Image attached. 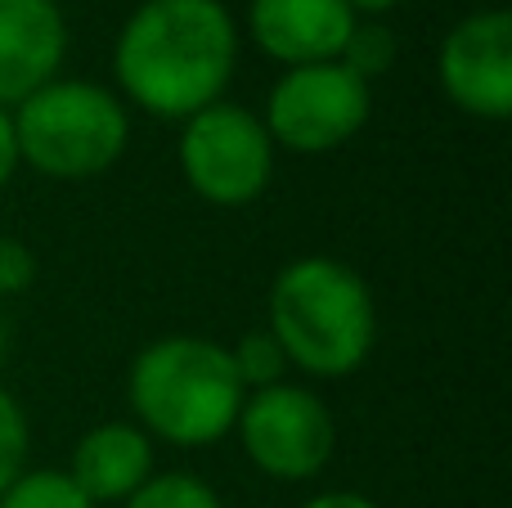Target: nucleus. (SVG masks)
I'll return each mask as SVG.
<instances>
[{
    "instance_id": "obj_1",
    "label": "nucleus",
    "mask_w": 512,
    "mask_h": 508,
    "mask_svg": "<svg viewBox=\"0 0 512 508\" xmlns=\"http://www.w3.org/2000/svg\"><path fill=\"white\" fill-rule=\"evenodd\" d=\"M239 45V18L225 0H140L117 27L113 90L126 108L180 126L225 99Z\"/></svg>"
},
{
    "instance_id": "obj_2",
    "label": "nucleus",
    "mask_w": 512,
    "mask_h": 508,
    "mask_svg": "<svg viewBox=\"0 0 512 508\" xmlns=\"http://www.w3.org/2000/svg\"><path fill=\"white\" fill-rule=\"evenodd\" d=\"M265 329L288 356V369L310 378H351L369 365L378 342L373 288L355 266L324 252L292 257L274 275Z\"/></svg>"
},
{
    "instance_id": "obj_3",
    "label": "nucleus",
    "mask_w": 512,
    "mask_h": 508,
    "mask_svg": "<svg viewBox=\"0 0 512 508\" xmlns=\"http://www.w3.org/2000/svg\"><path fill=\"white\" fill-rule=\"evenodd\" d=\"M243 383L230 347L198 333H167L135 351L126 369V401L135 428L149 432L153 446L207 450L234 432L243 410Z\"/></svg>"
},
{
    "instance_id": "obj_4",
    "label": "nucleus",
    "mask_w": 512,
    "mask_h": 508,
    "mask_svg": "<svg viewBox=\"0 0 512 508\" xmlns=\"http://www.w3.org/2000/svg\"><path fill=\"white\" fill-rule=\"evenodd\" d=\"M18 162L45 180H95L131 144V108L113 86L86 77H54L9 108Z\"/></svg>"
},
{
    "instance_id": "obj_5",
    "label": "nucleus",
    "mask_w": 512,
    "mask_h": 508,
    "mask_svg": "<svg viewBox=\"0 0 512 508\" xmlns=\"http://www.w3.org/2000/svg\"><path fill=\"white\" fill-rule=\"evenodd\" d=\"M373 113V86H364L355 72H346L337 59L283 68L265 95L261 117L274 149L319 158L342 144H351L364 131Z\"/></svg>"
},
{
    "instance_id": "obj_6",
    "label": "nucleus",
    "mask_w": 512,
    "mask_h": 508,
    "mask_svg": "<svg viewBox=\"0 0 512 508\" xmlns=\"http://www.w3.org/2000/svg\"><path fill=\"white\" fill-rule=\"evenodd\" d=\"M274 144L261 117L248 104H221L180 122L176 162L185 185L212 207H248L270 189L274 176Z\"/></svg>"
},
{
    "instance_id": "obj_7",
    "label": "nucleus",
    "mask_w": 512,
    "mask_h": 508,
    "mask_svg": "<svg viewBox=\"0 0 512 508\" xmlns=\"http://www.w3.org/2000/svg\"><path fill=\"white\" fill-rule=\"evenodd\" d=\"M243 455L270 482H315L337 450V419L315 387L274 383L243 396L234 419Z\"/></svg>"
},
{
    "instance_id": "obj_8",
    "label": "nucleus",
    "mask_w": 512,
    "mask_h": 508,
    "mask_svg": "<svg viewBox=\"0 0 512 508\" xmlns=\"http://www.w3.org/2000/svg\"><path fill=\"white\" fill-rule=\"evenodd\" d=\"M441 90L459 113L477 122L512 117V14L508 9H472L445 32L436 54Z\"/></svg>"
},
{
    "instance_id": "obj_9",
    "label": "nucleus",
    "mask_w": 512,
    "mask_h": 508,
    "mask_svg": "<svg viewBox=\"0 0 512 508\" xmlns=\"http://www.w3.org/2000/svg\"><path fill=\"white\" fill-rule=\"evenodd\" d=\"M248 41L279 68H306L342 54L355 14L346 0H248Z\"/></svg>"
},
{
    "instance_id": "obj_10",
    "label": "nucleus",
    "mask_w": 512,
    "mask_h": 508,
    "mask_svg": "<svg viewBox=\"0 0 512 508\" xmlns=\"http://www.w3.org/2000/svg\"><path fill=\"white\" fill-rule=\"evenodd\" d=\"M68 59V18L59 0H0V108L23 104Z\"/></svg>"
},
{
    "instance_id": "obj_11",
    "label": "nucleus",
    "mask_w": 512,
    "mask_h": 508,
    "mask_svg": "<svg viewBox=\"0 0 512 508\" xmlns=\"http://www.w3.org/2000/svg\"><path fill=\"white\" fill-rule=\"evenodd\" d=\"M63 473L72 477V486L95 508L126 504L158 473V464H153V441H149V432L135 428L131 419H104L81 432V441L72 446V459Z\"/></svg>"
},
{
    "instance_id": "obj_12",
    "label": "nucleus",
    "mask_w": 512,
    "mask_h": 508,
    "mask_svg": "<svg viewBox=\"0 0 512 508\" xmlns=\"http://www.w3.org/2000/svg\"><path fill=\"white\" fill-rule=\"evenodd\" d=\"M396 59H400V41H396V32H391V23H382V18H355L351 36H346L342 54H337V63H342L346 72H355L364 86L387 77V72L396 68Z\"/></svg>"
},
{
    "instance_id": "obj_13",
    "label": "nucleus",
    "mask_w": 512,
    "mask_h": 508,
    "mask_svg": "<svg viewBox=\"0 0 512 508\" xmlns=\"http://www.w3.org/2000/svg\"><path fill=\"white\" fill-rule=\"evenodd\" d=\"M122 508H225V504L216 495V486L203 482L198 473L167 468V473H153Z\"/></svg>"
},
{
    "instance_id": "obj_14",
    "label": "nucleus",
    "mask_w": 512,
    "mask_h": 508,
    "mask_svg": "<svg viewBox=\"0 0 512 508\" xmlns=\"http://www.w3.org/2000/svg\"><path fill=\"white\" fill-rule=\"evenodd\" d=\"M0 508H95V504L72 486V477L63 468H23L14 477V486L0 495Z\"/></svg>"
},
{
    "instance_id": "obj_15",
    "label": "nucleus",
    "mask_w": 512,
    "mask_h": 508,
    "mask_svg": "<svg viewBox=\"0 0 512 508\" xmlns=\"http://www.w3.org/2000/svg\"><path fill=\"white\" fill-rule=\"evenodd\" d=\"M230 360H234V369H239L243 392H261V387H274L288 378V356H283V347L274 342V333L265 329V324L234 342Z\"/></svg>"
},
{
    "instance_id": "obj_16",
    "label": "nucleus",
    "mask_w": 512,
    "mask_h": 508,
    "mask_svg": "<svg viewBox=\"0 0 512 508\" xmlns=\"http://www.w3.org/2000/svg\"><path fill=\"white\" fill-rule=\"evenodd\" d=\"M32 455V428H27V414L18 405V396L9 387H0V495L14 486V477L27 468Z\"/></svg>"
},
{
    "instance_id": "obj_17",
    "label": "nucleus",
    "mask_w": 512,
    "mask_h": 508,
    "mask_svg": "<svg viewBox=\"0 0 512 508\" xmlns=\"http://www.w3.org/2000/svg\"><path fill=\"white\" fill-rule=\"evenodd\" d=\"M41 275V261H36L32 243L14 239V234H0V302H14Z\"/></svg>"
},
{
    "instance_id": "obj_18",
    "label": "nucleus",
    "mask_w": 512,
    "mask_h": 508,
    "mask_svg": "<svg viewBox=\"0 0 512 508\" xmlns=\"http://www.w3.org/2000/svg\"><path fill=\"white\" fill-rule=\"evenodd\" d=\"M23 167L18 162V140H14V117H9V108H0V189L14 180V171Z\"/></svg>"
},
{
    "instance_id": "obj_19",
    "label": "nucleus",
    "mask_w": 512,
    "mask_h": 508,
    "mask_svg": "<svg viewBox=\"0 0 512 508\" xmlns=\"http://www.w3.org/2000/svg\"><path fill=\"white\" fill-rule=\"evenodd\" d=\"M301 508H378V504L360 491H324V495H315V500H306Z\"/></svg>"
},
{
    "instance_id": "obj_20",
    "label": "nucleus",
    "mask_w": 512,
    "mask_h": 508,
    "mask_svg": "<svg viewBox=\"0 0 512 508\" xmlns=\"http://www.w3.org/2000/svg\"><path fill=\"white\" fill-rule=\"evenodd\" d=\"M405 0H346V9H351L355 18H387L391 9H400Z\"/></svg>"
},
{
    "instance_id": "obj_21",
    "label": "nucleus",
    "mask_w": 512,
    "mask_h": 508,
    "mask_svg": "<svg viewBox=\"0 0 512 508\" xmlns=\"http://www.w3.org/2000/svg\"><path fill=\"white\" fill-rule=\"evenodd\" d=\"M9 351H14V324H9V311L0 302V365L9 360Z\"/></svg>"
}]
</instances>
